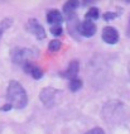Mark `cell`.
<instances>
[{"label":"cell","mask_w":130,"mask_h":134,"mask_svg":"<svg viewBox=\"0 0 130 134\" xmlns=\"http://www.w3.org/2000/svg\"><path fill=\"white\" fill-rule=\"evenodd\" d=\"M34 53L32 52L31 49L27 48H16L11 53V60L16 65H24L25 62L31 61V58H33Z\"/></svg>","instance_id":"cell-4"},{"label":"cell","mask_w":130,"mask_h":134,"mask_svg":"<svg viewBox=\"0 0 130 134\" xmlns=\"http://www.w3.org/2000/svg\"><path fill=\"white\" fill-rule=\"evenodd\" d=\"M77 30L82 37H92L96 33V24L91 20H84L77 25Z\"/></svg>","instance_id":"cell-6"},{"label":"cell","mask_w":130,"mask_h":134,"mask_svg":"<svg viewBox=\"0 0 130 134\" xmlns=\"http://www.w3.org/2000/svg\"><path fill=\"white\" fill-rule=\"evenodd\" d=\"M7 100H8L7 104H9L11 108L23 109L28 104V95L19 82L11 80L7 89Z\"/></svg>","instance_id":"cell-1"},{"label":"cell","mask_w":130,"mask_h":134,"mask_svg":"<svg viewBox=\"0 0 130 134\" xmlns=\"http://www.w3.org/2000/svg\"><path fill=\"white\" fill-rule=\"evenodd\" d=\"M10 109H11V106H10L9 104H5L3 108H1V110H3V111H8V110H10Z\"/></svg>","instance_id":"cell-19"},{"label":"cell","mask_w":130,"mask_h":134,"mask_svg":"<svg viewBox=\"0 0 130 134\" xmlns=\"http://www.w3.org/2000/svg\"><path fill=\"white\" fill-rule=\"evenodd\" d=\"M10 25H11V19H4V20L0 22V38H1V36H3L4 30L8 29Z\"/></svg>","instance_id":"cell-15"},{"label":"cell","mask_w":130,"mask_h":134,"mask_svg":"<svg viewBox=\"0 0 130 134\" xmlns=\"http://www.w3.org/2000/svg\"><path fill=\"white\" fill-rule=\"evenodd\" d=\"M62 20H63V16L57 9H52L47 13V22L51 25H60Z\"/></svg>","instance_id":"cell-9"},{"label":"cell","mask_w":130,"mask_h":134,"mask_svg":"<svg viewBox=\"0 0 130 134\" xmlns=\"http://www.w3.org/2000/svg\"><path fill=\"white\" fill-rule=\"evenodd\" d=\"M86 134H105V132H104V129H102V128L96 127V128H92L91 130H88Z\"/></svg>","instance_id":"cell-17"},{"label":"cell","mask_w":130,"mask_h":134,"mask_svg":"<svg viewBox=\"0 0 130 134\" xmlns=\"http://www.w3.org/2000/svg\"><path fill=\"white\" fill-rule=\"evenodd\" d=\"M78 5H80V3L76 1V0L67 1V3L63 5V12H64V14H66V16H67L68 19H72V18L75 16V10L77 9Z\"/></svg>","instance_id":"cell-10"},{"label":"cell","mask_w":130,"mask_h":134,"mask_svg":"<svg viewBox=\"0 0 130 134\" xmlns=\"http://www.w3.org/2000/svg\"><path fill=\"white\" fill-rule=\"evenodd\" d=\"M126 36L130 37V18H129V23H128V28H126Z\"/></svg>","instance_id":"cell-20"},{"label":"cell","mask_w":130,"mask_h":134,"mask_svg":"<svg viewBox=\"0 0 130 134\" xmlns=\"http://www.w3.org/2000/svg\"><path fill=\"white\" fill-rule=\"evenodd\" d=\"M61 47H62L61 41L53 39V41H51V42H49V44H48V49H49L51 52H57Z\"/></svg>","instance_id":"cell-14"},{"label":"cell","mask_w":130,"mask_h":134,"mask_svg":"<svg viewBox=\"0 0 130 134\" xmlns=\"http://www.w3.org/2000/svg\"><path fill=\"white\" fill-rule=\"evenodd\" d=\"M119 14H116V13H106V14H104V19L105 20H111V19H114L116 18Z\"/></svg>","instance_id":"cell-18"},{"label":"cell","mask_w":130,"mask_h":134,"mask_svg":"<svg viewBox=\"0 0 130 134\" xmlns=\"http://www.w3.org/2000/svg\"><path fill=\"white\" fill-rule=\"evenodd\" d=\"M60 91L57 89H53V87H44V89L40 91V101L46 105L47 108H51L52 105L54 104V100H56V95L58 94Z\"/></svg>","instance_id":"cell-5"},{"label":"cell","mask_w":130,"mask_h":134,"mask_svg":"<svg viewBox=\"0 0 130 134\" xmlns=\"http://www.w3.org/2000/svg\"><path fill=\"white\" fill-rule=\"evenodd\" d=\"M102 116L107 121V124L120 123L124 118V106L120 101H107L102 109Z\"/></svg>","instance_id":"cell-2"},{"label":"cell","mask_w":130,"mask_h":134,"mask_svg":"<svg viewBox=\"0 0 130 134\" xmlns=\"http://www.w3.org/2000/svg\"><path fill=\"white\" fill-rule=\"evenodd\" d=\"M128 74H129V77H130V63H129V66H128Z\"/></svg>","instance_id":"cell-21"},{"label":"cell","mask_w":130,"mask_h":134,"mask_svg":"<svg viewBox=\"0 0 130 134\" xmlns=\"http://www.w3.org/2000/svg\"><path fill=\"white\" fill-rule=\"evenodd\" d=\"M25 29L29 33H32L37 39H44L46 38V30L43 28V25L34 18L29 19L25 24Z\"/></svg>","instance_id":"cell-3"},{"label":"cell","mask_w":130,"mask_h":134,"mask_svg":"<svg viewBox=\"0 0 130 134\" xmlns=\"http://www.w3.org/2000/svg\"><path fill=\"white\" fill-rule=\"evenodd\" d=\"M23 68L24 71L27 72V74H29L33 77V79H36V80H39V79H42V76H43V70L38 67L37 65H34L33 62L31 61H28V62H25L23 65Z\"/></svg>","instance_id":"cell-8"},{"label":"cell","mask_w":130,"mask_h":134,"mask_svg":"<svg viewBox=\"0 0 130 134\" xmlns=\"http://www.w3.org/2000/svg\"><path fill=\"white\" fill-rule=\"evenodd\" d=\"M102 41L109 44H115L119 41V32L114 27H105L102 29Z\"/></svg>","instance_id":"cell-7"},{"label":"cell","mask_w":130,"mask_h":134,"mask_svg":"<svg viewBox=\"0 0 130 134\" xmlns=\"http://www.w3.org/2000/svg\"><path fill=\"white\" fill-rule=\"evenodd\" d=\"M99 16H100V12H99V9L97 8H95V7H92L88 9V12L86 13V19L87 20H96V19H99Z\"/></svg>","instance_id":"cell-12"},{"label":"cell","mask_w":130,"mask_h":134,"mask_svg":"<svg viewBox=\"0 0 130 134\" xmlns=\"http://www.w3.org/2000/svg\"><path fill=\"white\" fill-rule=\"evenodd\" d=\"M78 70H80V63H78V61H72V62L69 63V66H68V68H67L64 76L68 77L69 80H71V79H75V77H77Z\"/></svg>","instance_id":"cell-11"},{"label":"cell","mask_w":130,"mask_h":134,"mask_svg":"<svg viewBox=\"0 0 130 134\" xmlns=\"http://www.w3.org/2000/svg\"><path fill=\"white\" fill-rule=\"evenodd\" d=\"M68 86H69V90H71L72 92H75V91H77L78 89H81V87H82V81H81L78 77L71 79L69 82H68Z\"/></svg>","instance_id":"cell-13"},{"label":"cell","mask_w":130,"mask_h":134,"mask_svg":"<svg viewBox=\"0 0 130 134\" xmlns=\"http://www.w3.org/2000/svg\"><path fill=\"white\" fill-rule=\"evenodd\" d=\"M51 33L53 34V36H61L62 34V27H61V24L60 25H52L51 27Z\"/></svg>","instance_id":"cell-16"}]
</instances>
